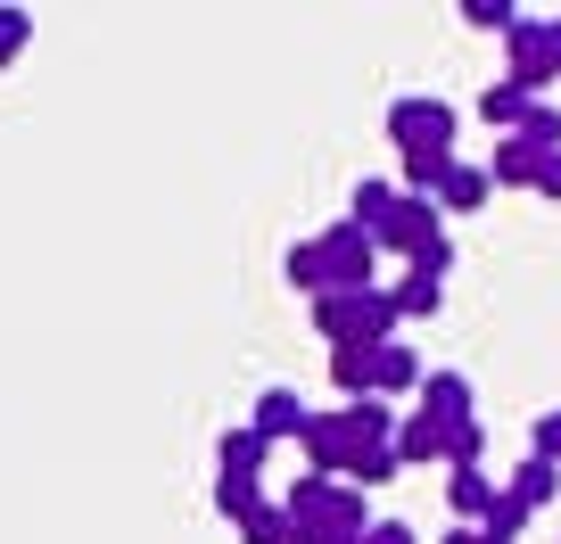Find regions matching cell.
Segmentation results:
<instances>
[{
	"label": "cell",
	"mask_w": 561,
	"mask_h": 544,
	"mask_svg": "<svg viewBox=\"0 0 561 544\" xmlns=\"http://www.w3.org/2000/svg\"><path fill=\"white\" fill-rule=\"evenodd\" d=\"M504 495H512V504H520V511H545V504H553V495H561V462H545V454H528V462H520V471H512V478H504Z\"/></svg>",
	"instance_id": "8fae6325"
},
{
	"label": "cell",
	"mask_w": 561,
	"mask_h": 544,
	"mask_svg": "<svg viewBox=\"0 0 561 544\" xmlns=\"http://www.w3.org/2000/svg\"><path fill=\"white\" fill-rule=\"evenodd\" d=\"M388 298H397V322H430L446 305V281H438V273H404Z\"/></svg>",
	"instance_id": "9a60e30c"
},
{
	"label": "cell",
	"mask_w": 561,
	"mask_h": 544,
	"mask_svg": "<svg viewBox=\"0 0 561 544\" xmlns=\"http://www.w3.org/2000/svg\"><path fill=\"white\" fill-rule=\"evenodd\" d=\"M289 289H306V298H347V289H380L371 273H380V240H371L364 223H347L339 215L331 231H314V240L289 247Z\"/></svg>",
	"instance_id": "7a4b0ae2"
},
{
	"label": "cell",
	"mask_w": 561,
	"mask_h": 544,
	"mask_svg": "<svg viewBox=\"0 0 561 544\" xmlns=\"http://www.w3.org/2000/svg\"><path fill=\"white\" fill-rule=\"evenodd\" d=\"M371 240L388 247V256H404V273H455V240H446V207L438 198H404L397 190V207H388V223L371 231Z\"/></svg>",
	"instance_id": "277c9868"
},
{
	"label": "cell",
	"mask_w": 561,
	"mask_h": 544,
	"mask_svg": "<svg viewBox=\"0 0 561 544\" xmlns=\"http://www.w3.org/2000/svg\"><path fill=\"white\" fill-rule=\"evenodd\" d=\"M280 504H289V544H364V528H371L364 487H347V478H314L306 471Z\"/></svg>",
	"instance_id": "3957f363"
},
{
	"label": "cell",
	"mask_w": 561,
	"mask_h": 544,
	"mask_svg": "<svg viewBox=\"0 0 561 544\" xmlns=\"http://www.w3.org/2000/svg\"><path fill=\"white\" fill-rule=\"evenodd\" d=\"M504 58H512L504 83H520L528 100H537L545 83H561V18H520L504 34Z\"/></svg>",
	"instance_id": "8992f818"
},
{
	"label": "cell",
	"mask_w": 561,
	"mask_h": 544,
	"mask_svg": "<svg viewBox=\"0 0 561 544\" xmlns=\"http://www.w3.org/2000/svg\"><path fill=\"white\" fill-rule=\"evenodd\" d=\"M520 528H528V511L512 504V495H495V511H488V536H495V544H512Z\"/></svg>",
	"instance_id": "cb8c5ba5"
},
{
	"label": "cell",
	"mask_w": 561,
	"mask_h": 544,
	"mask_svg": "<svg viewBox=\"0 0 561 544\" xmlns=\"http://www.w3.org/2000/svg\"><path fill=\"white\" fill-rule=\"evenodd\" d=\"M421 380V355L404 347V338H388L380 347V396H397V387H413Z\"/></svg>",
	"instance_id": "ffe728a7"
},
{
	"label": "cell",
	"mask_w": 561,
	"mask_h": 544,
	"mask_svg": "<svg viewBox=\"0 0 561 544\" xmlns=\"http://www.w3.org/2000/svg\"><path fill=\"white\" fill-rule=\"evenodd\" d=\"M479 454H488V429H479V421L446 429V462H455V471H479Z\"/></svg>",
	"instance_id": "7402d4cb"
},
{
	"label": "cell",
	"mask_w": 561,
	"mask_h": 544,
	"mask_svg": "<svg viewBox=\"0 0 561 544\" xmlns=\"http://www.w3.org/2000/svg\"><path fill=\"white\" fill-rule=\"evenodd\" d=\"M397 462H446V421H438V413L397 421Z\"/></svg>",
	"instance_id": "5bb4252c"
},
{
	"label": "cell",
	"mask_w": 561,
	"mask_h": 544,
	"mask_svg": "<svg viewBox=\"0 0 561 544\" xmlns=\"http://www.w3.org/2000/svg\"><path fill=\"white\" fill-rule=\"evenodd\" d=\"M331 380L347 387V404L380 396V347H331Z\"/></svg>",
	"instance_id": "30bf717a"
},
{
	"label": "cell",
	"mask_w": 561,
	"mask_h": 544,
	"mask_svg": "<svg viewBox=\"0 0 561 544\" xmlns=\"http://www.w3.org/2000/svg\"><path fill=\"white\" fill-rule=\"evenodd\" d=\"M528 107H537V100H528L520 83H495L488 100H479V116H495V124H504V132H520V116H528Z\"/></svg>",
	"instance_id": "44dd1931"
},
{
	"label": "cell",
	"mask_w": 561,
	"mask_h": 544,
	"mask_svg": "<svg viewBox=\"0 0 561 544\" xmlns=\"http://www.w3.org/2000/svg\"><path fill=\"white\" fill-rule=\"evenodd\" d=\"M438 544H495V536H488V528H446Z\"/></svg>",
	"instance_id": "83f0119b"
},
{
	"label": "cell",
	"mask_w": 561,
	"mask_h": 544,
	"mask_svg": "<svg viewBox=\"0 0 561 544\" xmlns=\"http://www.w3.org/2000/svg\"><path fill=\"white\" fill-rule=\"evenodd\" d=\"M528 454L561 462V404H553V413H537V429H528Z\"/></svg>",
	"instance_id": "d4e9b609"
},
{
	"label": "cell",
	"mask_w": 561,
	"mask_h": 544,
	"mask_svg": "<svg viewBox=\"0 0 561 544\" xmlns=\"http://www.w3.org/2000/svg\"><path fill=\"white\" fill-rule=\"evenodd\" d=\"M298 445H306V462H314V478H347V487H388V478L404 471L388 396L339 404V413H306V438Z\"/></svg>",
	"instance_id": "6da1fadb"
},
{
	"label": "cell",
	"mask_w": 561,
	"mask_h": 544,
	"mask_svg": "<svg viewBox=\"0 0 561 544\" xmlns=\"http://www.w3.org/2000/svg\"><path fill=\"white\" fill-rule=\"evenodd\" d=\"M488 174H495V182H512V190H545V198H561V149H537V141H520V132H504V149H495Z\"/></svg>",
	"instance_id": "ba28073f"
},
{
	"label": "cell",
	"mask_w": 561,
	"mask_h": 544,
	"mask_svg": "<svg viewBox=\"0 0 561 544\" xmlns=\"http://www.w3.org/2000/svg\"><path fill=\"white\" fill-rule=\"evenodd\" d=\"M224 478H256L264 471V454H273V438H256V429H224Z\"/></svg>",
	"instance_id": "ac0fdd59"
},
{
	"label": "cell",
	"mask_w": 561,
	"mask_h": 544,
	"mask_svg": "<svg viewBox=\"0 0 561 544\" xmlns=\"http://www.w3.org/2000/svg\"><path fill=\"white\" fill-rule=\"evenodd\" d=\"M388 207H397V182H355V207H347V223H364V231H380L388 223Z\"/></svg>",
	"instance_id": "d6986e66"
},
{
	"label": "cell",
	"mask_w": 561,
	"mask_h": 544,
	"mask_svg": "<svg viewBox=\"0 0 561 544\" xmlns=\"http://www.w3.org/2000/svg\"><path fill=\"white\" fill-rule=\"evenodd\" d=\"M364 544H421V536H413L404 520H371V528H364Z\"/></svg>",
	"instance_id": "4316f807"
},
{
	"label": "cell",
	"mask_w": 561,
	"mask_h": 544,
	"mask_svg": "<svg viewBox=\"0 0 561 544\" xmlns=\"http://www.w3.org/2000/svg\"><path fill=\"white\" fill-rule=\"evenodd\" d=\"M388 141H397V158H455V107L413 91L388 107Z\"/></svg>",
	"instance_id": "52a82bcc"
},
{
	"label": "cell",
	"mask_w": 561,
	"mask_h": 544,
	"mask_svg": "<svg viewBox=\"0 0 561 544\" xmlns=\"http://www.w3.org/2000/svg\"><path fill=\"white\" fill-rule=\"evenodd\" d=\"M25 42H34V18H25V9H0V67H9Z\"/></svg>",
	"instance_id": "603a6c76"
},
{
	"label": "cell",
	"mask_w": 561,
	"mask_h": 544,
	"mask_svg": "<svg viewBox=\"0 0 561 544\" xmlns=\"http://www.w3.org/2000/svg\"><path fill=\"white\" fill-rule=\"evenodd\" d=\"M462 18H471V25H504V34H512V25H520V9H504V0H471Z\"/></svg>",
	"instance_id": "484cf974"
},
{
	"label": "cell",
	"mask_w": 561,
	"mask_h": 544,
	"mask_svg": "<svg viewBox=\"0 0 561 544\" xmlns=\"http://www.w3.org/2000/svg\"><path fill=\"white\" fill-rule=\"evenodd\" d=\"M314 331L331 338V347H388V338H397V298H388V289L314 298Z\"/></svg>",
	"instance_id": "5b68a950"
},
{
	"label": "cell",
	"mask_w": 561,
	"mask_h": 544,
	"mask_svg": "<svg viewBox=\"0 0 561 544\" xmlns=\"http://www.w3.org/2000/svg\"><path fill=\"white\" fill-rule=\"evenodd\" d=\"M248 429H256V438H306V404L289 396V387H264V396H256V421H248Z\"/></svg>",
	"instance_id": "7c38bea8"
},
{
	"label": "cell",
	"mask_w": 561,
	"mask_h": 544,
	"mask_svg": "<svg viewBox=\"0 0 561 544\" xmlns=\"http://www.w3.org/2000/svg\"><path fill=\"white\" fill-rule=\"evenodd\" d=\"M421 413H438V421L455 429V421H479V396H471L462 371H421Z\"/></svg>",
	"instance_id": "9c48e42d"
},
{
	"label": "cell",
	"mask_w": 561,
	"mask_h": 544,
	"mask_svg": "<svg viewBox=\"0 0 561 544\" xmlns=\"http://www.w3.org/2000/svg\"><path fill=\"white\" fill-rule=\"evenodd\" d=\"M495 495H504V487H488L479 471H446V511H455V520H479V528H488Z\"/></svg>",
	"instance_id": "4fadbf2b"
},
{
	"label": "cell",
	"mask_w": 561,
	"mask_h": 544,
	"mask_svg": "<svg viewBox=\"0 0 561 544\" xmlns=\"http://www.w3.org/2000/svg\"><path fill=\"white\" fill-rule=\"evenodd\" d=\"M231 528H240L248 544H289V504H273V495H256V504H248V511H240V520H231Z\"/></svg>",
	"instance_id": "e0dca14e"
},
{
	"label": "cell",
	"mask_w": 561,
	"mask_h": 544,
	"mask_svg": "<svg viewBox=\"0 0 561 544\" xmlns=\"http://www.w3.org/2000/svg\"><path fill=\"white\" fill-rule=\"evenodd\" d=\"M495 198V174L488 165H462L455 158V174H446V190H438V207H455V215H471V207H488Z\"/></svg>",
	"instance_id": "2e32d148"
}]
</instances>
